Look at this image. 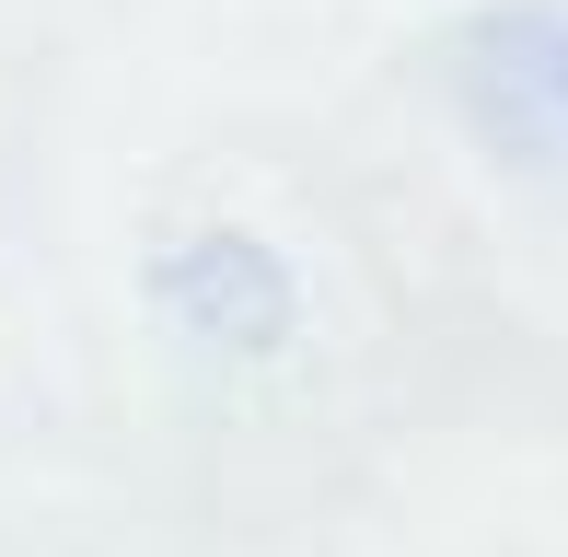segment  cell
I'll return each mask as SVG.
<instances>
[{"label":"cell","instance_id":"cell-1","mask_svg":"<svg viewBox=\"0 0 568 557\" xmlns=\"http://www.w3.org/2000/svg\"><path fill=\"white\" fill-rule=\"evenodd\" d=\"M151 291H163V314L186 325L197 348H221V361H255V348H278L302 325V291H291V267L267 256L255 233H186L163 267H151Z\"/></svg>","mask_w":568,"mask_h":557},{"label":"cell","instance_id":"cell-2","mask_svg":"<svg viewBox=\"0 0 568 557\" xmlns=\"http://www.w3.org/2000/svg\"><path fill=\"white\" fill-rule=\"evenodd\" d=\"M464 70L487 82V129H499V140H523V151L568 140V23L557 12L476 23V36H464Z\"/></svg>","mask_w":568,"mask_h":557}]
</instances>
